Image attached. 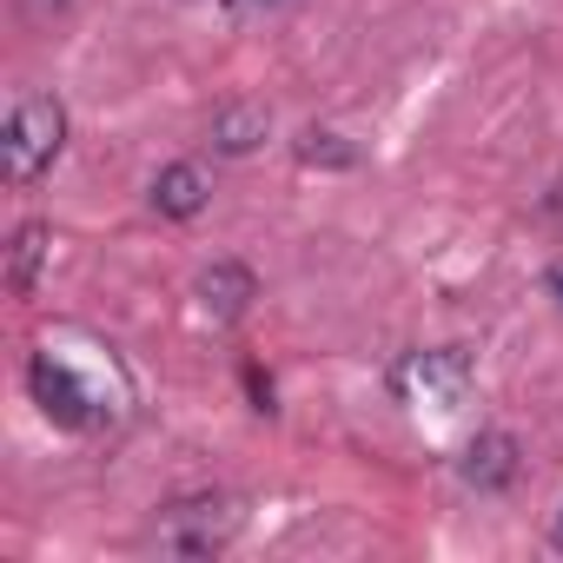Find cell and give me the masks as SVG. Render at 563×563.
Segmentation results:
<instances>
[{"instance_id": "obj_13", "label": "cell", "mask_w": 563, "mask_h": 563, "mask_svg": "<svg viewBox=\"0 0 563 563\" xmlns=\"http://www.w3.org/2000/svg\"><path fill=\"white\" fill-rule=\"evenodd\" d=\"M550 292H556V299H563V265H556V272H550Z\"/></svg>"}, {"instance_id": "obj_4", "label": "cell", "mask_w": 563, "mask_h": 563, "mask_svg": "<svg viewBox=\"0 0 563 563\" xmlns=\"http://www.w3.org/2000/svg\"><path fill=\"white\" fill-rule=\"evenodd\" d=\"M471 352L464 345H431V352H405L398 372H391V391L411 398V405H431V411H457L471 398Z\"/></svg>"}, {"instance_id": "obj_2", "label": "cell", "mask_w": 563, "mask_h": 563, "mask_svg": "<svg viewBox=\"0 0 563 563\" xmlns=\"http://www.w3.org/2000/svg\"><path fill=\"white\" fill-rule=\"evenodd\" d=\"M239 530H245L239 497H225V490H186V497H173L153 517V550H166V556H219Z\"/></svg>"}, {"instance_id": "obj_9", "label": "cell", "mask_w": 563, "mask_h": 563, "mask_svg": "<svg viewBox=\"0 0 563 563\" xmlns=\"http://www.w3.org/2000/svg\"><path fill=\"white\" fill-rule=\"evenodd\" d=\"M47 239H54V232H47L41 219H27V225L14 232V245H8V292H21V299L34 292V272H41V258L54 252Z\"/></svg>"}, {"instance_id": "obj_6", "label": "cell", "mask_w": 563, "mask_h": 563, "mask_svg": "<svg viewBox=\"0 0 563 563\" xmlns=\"http://www.w3.org/2000/svg\"><path fill=\"white\" fill-rule=\"evenodd\" d=\"M206 199H212V173L199 159H173L153 173V212L159 219H199Z\"/></svg>"}, {"instance_id": "obj_5", "label": "cell", "mask_w": 563, "mask_h": 563, "mask_svg": "<svg viewBox=\"0 0 563 563\" xmlns=\"http://www.w3.org/2000/svg\"><path fill=\"white\" fill-rule=\"evenodd\" d=\"M457 471H464V484H471V490L497 497V490H510V484H517L523 451H517V438H510V431H477V438H471V451L457 457Z\"/></svg>"}, {"instance_id": "obj_1", "label": "cell", "mask_w": 563, "mask_h": 563, "mask_svg": "<svg viewBox=\"0 0 563 563\" xmlns=\"http://www.w3.org/2000/svg\"><path fill=\"white\" fill-rule=\"evenodd\" d=\"M27 385H34L41 411H47L54 424H67V431H107V424L126 418V385H120L113 372H107V378H100V372H80L74 352L41 345L34 365H27Z\"/></svg>"}, {"instance_id": "obj_11", "label": "cell", "mask_w": 563, "mask_h": 563, "mask_svg": "<svg viewBox=\"0 0 563 563\" xmlns=\"http://www.w3.org/2000/svg\"><path fill=\"white\" fill-rule=\"evenodd\" d=\"M21 8H27L34 21H54V14H67V8H74V0H21Z\"/></svg>"}, {"instance_id": "obj_12", "label": "cell", "mask_w": 563, "mask_h": 563, "mask_svg": "<svg viewBox=\"0 0 563 563\" xmlns=\"http://www.w3.org/2000/svg\"><path fill=\"white\" fill-rule=\"evenodd\" d=\"M232 14H272V8H286V0H225Z\"/></svg>"}, {"instance_id": "obj_8", "label": "cell", "mask_w": 563, "mask_h": 563, "mask_svg": "<svg viewBox=\"0 0 563 563\" xmlns=\"http://www.w3.org/2000/svg\"><path fill=\"white\" fill-rule=\"evenodd\" d=\"M265 133H272V113L258 107V100H232V107H219L212 113V153H225V159H245V153H258L265 146Z\"/></svg>"}, {"instance_id": "obj_7", "label": "cell", "mask_w": 563, "mask_h": 563, "mask_svg": "<svg viewBox=\"0 0 563 563\" xmlns=\"http://www.w3.org/2000/svg\"><path fill=\"white\" fill-rule=\"evenodd\" d=\"M258 299V278H252V265H239V258H219V265H206L199 272V306H206V319H219V325H232V319H245V306Z\"/></svg>"}, {"instance_id": "obj_3", "label": "cell", "mask_w": 563, "mask_h": 563, "mask_svg": "<svg viewBox=\"0 0 563 563\" xmlns=\"http://www.w3.org/2000/svg\"><path fill=\"white\" fill-rule=\"evenodd\" d=\"M60 153H67V107L54 93H21L8 107V133H0V166H8V179L34 186Z\"/></svg>"}, {"instance_id": "obj_10", "label": "cell", "mask_w": 563, "mask_h": 563, "mask_svg": "<svg viewBox=\"0 0 563 563\" xmlns=\"http://www.w3.org/2000/svg\"><path fill=\"white\" fill-rule=\"evenodd\" d=\"M299 159L306 166H358V146L345 133H332V126H306L299 133Z\"/></svg>"}]
</instances>
